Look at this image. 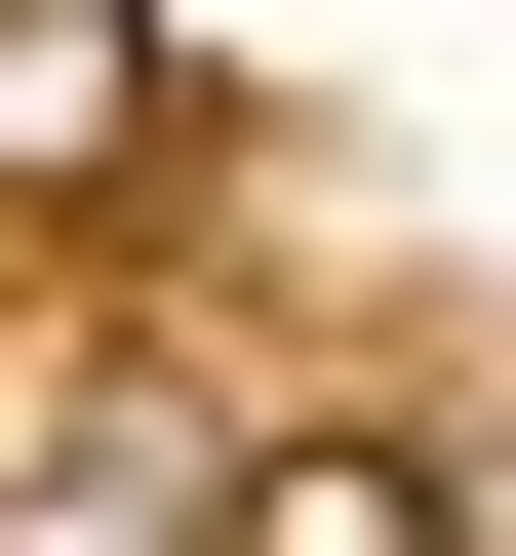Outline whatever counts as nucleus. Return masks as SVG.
<instances>
[{
    "mask_svg": "<svg viewBox=\"0 0 516 556\" xmlns=\"http://www.w3.org/2000/svg\"><path fill=\"white\" fill-rule=\"evenodd\" d=\"M239 556H437V477H398V438H278V477H239Z\"/></svg>",
    "mask_w": 516,
    "mask_h": 556,
    "instance_id": "f03ea898",
    "label": "nucleus"
},
{
    "mask_svg": "<svg viewBox=\"0 0 516 556\" xmlns=\"http://www.w3.org/2000/svg\"><path fill=\"white\" fill-rule=\"evenodd\" d=\"M160 160V40H119V0H0V199H119Z\"/></svg>",
    "mask_w": 516,
    "mask_h": 556,
    "instance_id": "f257e3e1",
    "label": "nucleus"
}]
</instances>
